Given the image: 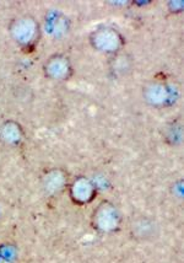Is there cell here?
Wrapping results in <instances>:
<instances>
[{"mask_svg":"<svg viewBox=\"0 0 184 263\" xmlns=\"http://www.w3.org/2000/svg\"><path fill=\"white\" fill-rule=\"evenodd\" d=\"M121 223L120 213L117 206L110 202H102L93 211L92 224L102 233H115Z\"/></svg>","mask_w":184,"mask_h":263,"instance_id":"7a4b0ae2","label":"cell"},{"mask_svg":"<svg viewBox=\"0 0 184 263\" xmlns=\"http://www.w3.org/2000/svg\"><path fill=\"white\" fill-rule=\"evenodd\" d=\"M8 30L12 41L20 46L21 48L33 47L40 36L38 23L32 16H29V15L12 18L10 24H9Z\"/></svg>","mask_w":184,"mask_h":263,"instance_id":"6da1fadb","label":"cell"},{"mask_svg":"<svg viewBox=\"0 0 184 263\" xmlns=\"http://www.w3.org/2000/svg\"><path fill=\"white\" fill-rule=\"evenodd\" d=\"M68 183L67 174L60 168H52L46 171L42 176V186L49 195H57L63 191L65 184Z\"/></svg>","mask_w":184,"mask_h":263,"instance_id":"5b68a950","label":"cell"},{"mask_svg":"<svg viewBox=\"0 0 184 263\" xmlns=\"http://www.w3.org/2000/svg\"><path fill=\"white\" fill-rule=\"evenodd\" d=\"M24 129L17 122L8 121L4 122L0 127V139L10 146H16L23 142Z\"/></svg>","mask_w":184,"mask_h":263,"instance_id":"8992f818","label":"cell"},{"mask_svg":"<svg viewBox=\"0 0 184 263\" xmlns=\"http://www.w3.org/2000/svg\"><path fill=\"white\" fill-rule=\"evenodd\" d=\"M158 224L148 215H136L129 224V234L136 241H152L158 236Z\"/></svg>","mask_w":184,"mask_h":263,"instance_id":"3957f363","label":"cell"},{"mask_svg":"<svg viewBox=\"0 0 184 263\" xmlns=\"http://www.w3.org/2000/svg\"><path fill=\"white\" fill-rule=\"evenodd\" d=\"M69 193L74 203L79 205L87 204L96 197L95 184L89 178L79 176L69 184Z\"/></svg>","mask_w":184,"mask_h":263,"instance_id":"277c9868","label":"cell"},{"mask_svg":"<svg viewBox=\"0 0 184 263\" xmlns=\"http://www.w3.org/2000/svg\"><path fill=\"white\" fill-rule=\"evenodd\" d=\"M68 65H65V59L60 58L59 55H53L51 59L45 63V74L48 75V78L53 79H63L67 75Z\"/></svg>","mask_w":184,"mask_h":263,"instance_id":"52a82bcc","label":"cell"}]
</instances>
